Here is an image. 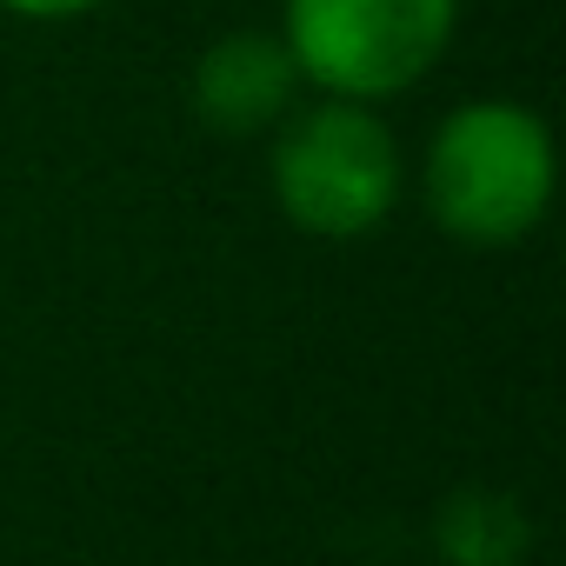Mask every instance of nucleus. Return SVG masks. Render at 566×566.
<instances>
[{"instance_id":"1","label":"nucleus","mask_w":566,"mask_h":566,"mask_svg":"<svg viewBox=\"0 0 566 566\" xmlns=\"http://www.w3.org/2000/svg\"><path fill=\"white\" fill-rule=\"evenodd\" d=\"M553 127L526 101H467L453 107L420 154V200L447 240L513 247L553 207Z\"/></svg>"},{"instance_id":"2","label":"nucleus","mask_w":566,"mask_h":566,"mask_svg":"<svg viewBox=\"0 0 566 566\" xmlns=\"http://www.w3.org/2000/svg\"><path fill=\"white\" fill-rule=\"evenodd\" d=\"M273 207L314 240H367L407 193V160L380 107L321 94L273 127Z\"/></svg>"},{"instance_id":"3","label":"nucleus","mask_w":566,"mask_h":566,"mask_svg":"<svg viewBox=\"0 0 566 566\" xmlns=\"http://www.w3.org/2000/svg\"><path fill=\"white\" fill-rule=\"evenodd\" d=\"M460 34V0H280V41L301 81L340 101H394L420 87Z\"/></svg>"},{"instance_id":"4","label":"nucleus","mask_w":566,"mask_h":566,"mask_svg":"<svg viewBox=\"0 0 566 566\" xmlns=\"http://www.w3.org/2000/svg\"><path fill=\"white\" fill-rule=\"evenodd\" d=\"M301 67L287 54L280 34H260V28H240V34H220L200 61H193V81H187V101L200 114V127L227 134V140H253V134H273L301 107Z\"/></svg>"},{"instance_id":"5","label":"nucleus","mask_w":566,"mask_h":566,"mask_svg":"<svg viewBox=\"0 0 566 566\" xmlns=\"http://www.w3.org/2000/svg\"><path fill=\"white\" fill-rule=\"evenodd\" d=\"M433 546L447 566H520L526 553V513L506 493L486 486H460L440 520H433Z\"/></svg>"},{"instance_id":"6","label":"nucleus","mask_w":566,"mask_h":566,"mask_svg":"<svg viewBox=\"0 0 566 566\" xmlns=\"http://www.w3.org/2000/svg\"><path fill=\"white\" fill-rule=\"evenodd\" d=\"M14 21H81L94 8H107V0H0Z\"/></svg>"}]
</instances>
